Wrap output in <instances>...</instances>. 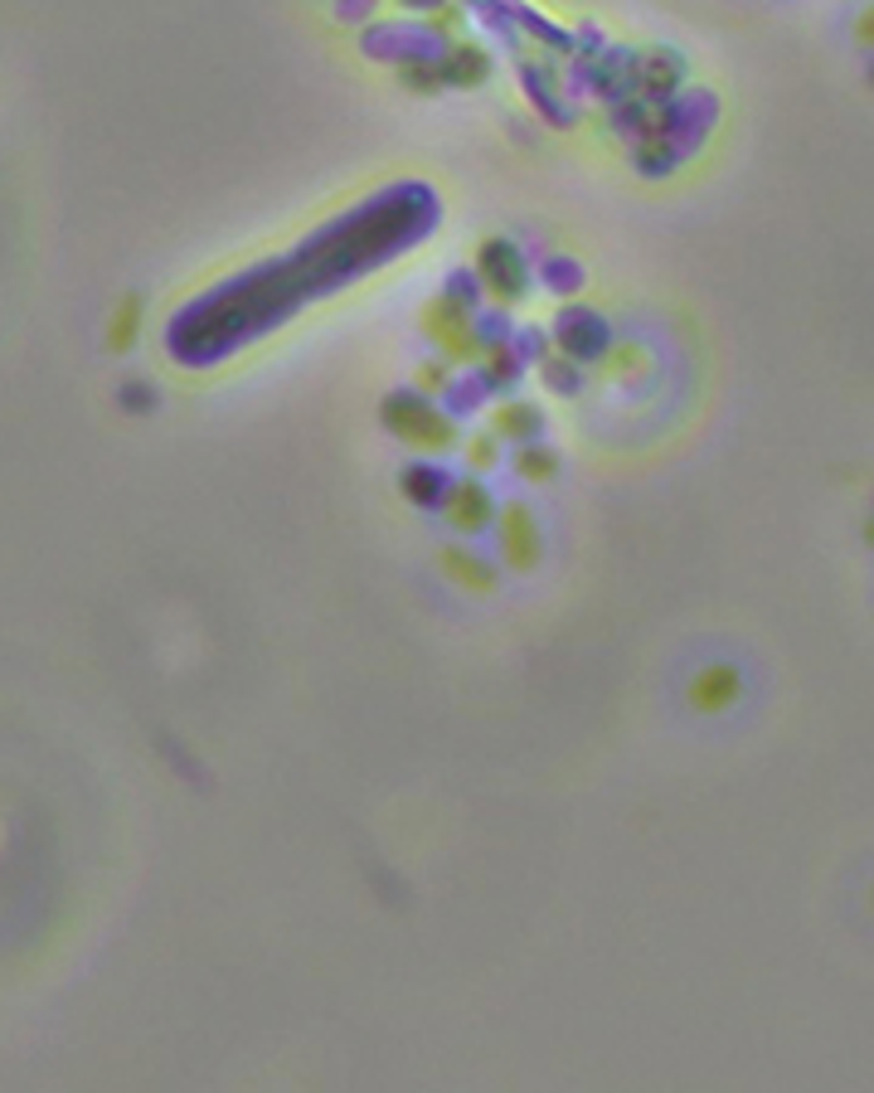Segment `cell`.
<instances>
[{
  "instance_id": "obj_2",
  "label": "cell",
  "mask_w": 874,
  "mask_h": 1093,
  "mask_svg": "<svg viewBox=\"0 0 874 1093\" xmlns=\"http://www.w3.org/2000/svg\"><path fill=\"white\" fill-rule=\"evenodd\" d=\"M447 520H452L457 530H482L486 520H491V501L482 496V486H472V482H462V486H452L447 492Z\"/></svg>"
},
{
  "instance_id": "obj_4",
  "label": "cell",
  "mask_w": 874,
  "mask_h": 1093,
  "mask_svg": "<svg viewBox=\"0 0 874 1093\" xmlns=\"http://www.w3.org/2000/svg\"><path fill=\"white\" fill-rule=\"evenodd\" d=\"M442 569L447 574H457V583L462 588H472V593H491L496 588V574L482 564V559H472V555H462V549H447L442 555Z\"/></svg>"
},
{
  "instance_id": "obj_1",
  "label": "cell",
  "mask_w": 874,
  "mask_h": 1093,
  "mask_svg": "<svg viewBox=\"0 0 874 1093\" xmlns=\"http://www.w3.org/2000/svg\"><path fill=\"white\" fill-rule=\"evenodd\" d=\"M685 700L695 705L700 715H714V710H728L738 700V671L734 666H704L690 685H685Z\"/></svg>"
},
{
  "instance_id": "obj_3",
  "label": "cell",
  "mask_w": 874,
  "mask_h": 1093,
  "mask_svg": "<svg viewBox=\"0 0 874 1093\" xmlns=\"http://www.w3.org/2000/svg\"><path fill=\"white\" fill-rule=\"evenodd\" d=\"M505 555H510V564H520V569L539 559V535H535V520H529L525 506L505 510Z\"/></svg>"
},
{
  "instance_id": "obj_5",
  "label": "cell",
  "mask_w": 874,
  "mask_h": 1093,
  "mask_svg": "<svg viewBox=\"0 0 874 1093\" xmlns=\"http://www.w3.org/2000/svg\"><path fill=\"white\" fill-rule=\"evenodd\" d=\"M520 476H529V482H549V476H554V457L549 452H520Z\"/></svg>"
}]
</instances>
